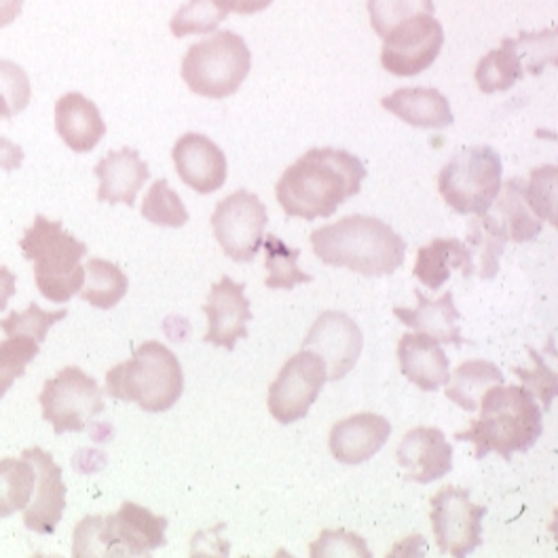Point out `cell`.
<instances>
[{"label":"cell","instance_id":"18","mask_svg":"<svg viewBox=\"0 0 558 558\" xmlns=\"http://www.w3.org/2000/svg\"><path fill=\"white\" fill-rule=\"evenodd\" d=\"M175 172L193 191L208 195L227 182V157L222 148L204 134L180 136L172 150Z\"/></svg>","mask_w":558,"mask_h":558},{"label":"cell","instance_id":"20","mask_svg":"<svg viewBox=\"0 0 558 558\" xmlns=\"http://www.w3.org/2000/svg\"><path fill=\"white\" fill-rule=\"evenodd\" d=\"M402 375L421 391H436L451 379V364L436 339L423 332H409L398 343Z\"/></svg>","mask_w":558,"mask_h":558},{"label":"cell","instance_id":"26","mask_svg":"<svg viewBox=\"0 0 558 558\" xmlns=\"http://www.w3.org/2000/svg\"><path fill=\"white\" fill-rule=\"evenodd\" d=\"M504 384L501 371L487 360L463 362L447 384V398L463 411H478L481 398L488 387Z\"/></svg>","mask_w":558,"mask_h":558},{"label":"cell","instance_id":"27","mask_svg":"<svg viewBox=\"0 0 558 558\" xmlns=\"http://www.w3.org/2000/svg\"><path fill=\"white\" fill-rule=\"evenodd\" d=\"M83 269H85V279L78 294L89 305L98 310H112L128 294L130 281L114 263L92 258Z\"/></svg>","mask_w":558,"mask_h":558},{"label":"cell","instance_id":"44","mask_svg":"<svg viewBox=\"0 0 558 558\" xmlns=\"http://www.w3.org/2000/svg\"><path fill=\"white\" fill-rule=\"evenodd\" d=\"M24 9V0H0V28L13 24Z\"/></svg>","mask_w":558,"mask_h":558},{"label":"cell","instance_id":"7","mask_svg":"<svg viewBox=\"0 0 558 558\" xmlns=\"http://www.w3.org/2000/svg\"><path fill=\"white\" fill-rule=\"evenodd\" d=\"M252 53L244 38L220 31L193 45L182 60V78L189 89L209 100H225L244 85Z\"/></svg>","mask_w":558,"mask_h":558},{"label":"cell","instance_id":"40","mask_svg":"<svg viewBox=\"0 0 558 558\" xmlns=\"http://www.w3.org/2000/svg\"><path fill=\"white\" fill-rule=\"evenodd\" d=\"M310 553H312V557H373V553L366 548L364 539L345 529L322 531L319 539L312 544Z\"/></svg>","mask_w":558,"mask_h":558},{"label":"cell","instance_id":"11","mask_svg":"<svg viewBox=\"0 0 558 558\" xmlns=\"http://www.w3.org/2000/svg\"><path fill=\"white\" fill-rule=\"evenodd\" d=\"M432 529L442 555L465 558L483 544L487 508L470 501L468 488H440L432 501Z\"/></svg>","mask_w":558,"mask_h":558},{"label":"cell","instance_id":"1","mask_svg":"<svg viewBox=\"0 0 558 558\" xmlns=\"http://www.w3.org/2000/svg\"><path fill=\"white\" fill-rule=\"evenodd\" d=\"M364 178V163L348 150L312 148L279 178L276 197L292 218H330L360 193Z\"/></svg>","mask_w":558,"mask_h":558},{"label":"cell","instance_id":"30","mask_svg":"<svg viewBox=\"0 0 558 558\" xmlns=\"http://www.w3.org/2000/svg\"><path fill=\"white\" fill-rule=\"evenodd\" d=\"M35 493V468L26 459L0 461V519L26 510Z\"/></svg>","mask_w":558,"mask_h":558},{"label":"cell","instance_id":"22","mask_svg":"<svg viewBox=\"0 0 558 558\" xmlns=\"http://www.w3.org/2000/svg\"><path fill=\"white\" fill-rule=\"evenodd\" d=\"M56 132L72 153H89L106 136L100 108L83 94H66L56 102Z\"/></svg>","mask_w":558,"mask_h":558},{"label":"cell","instance_id":"15","mask_svg":"<svg viewBox=\"0 0 558 558\" xmlns=\"http://www.w3.org/2000/svg\"><path fill=\"white\" fill-rule=\"evenodd\" d=\"M202 310L208 315L206 343L233 351L240 339H247L245 324L252 319V312L244 283L225 276L211 286L208 303Z\"/></svg>","mask_w":558,"mask_h":558},{"label":"cell","instance_id":"4","mask_svg":"<svg viewBox=\"0 0 558 558\" xmlns=\"http://www.w3.org/2000/svg\"><path fill=\"white\" fill-rule=\"evenodd\" d=\"M184 391V373L174 353L157 341L142 343L134 357L106 373V393L136 402L142 411L166 413Z\"/></svg>","mask_w":558,"mask_h":558},{"label":"cell","instance_id":"45","mask_svg":"<svg viewBox=\"0 0 558 558\" xmlns=\"http://www.w3.org/2000/svg\"><path fill=\"white\" fill-rule=\"evenodd\" d=\"M15 294V274L0 267V312L7 307L9 299Z\"/></svg>","mask_w":558,"mask_h":558},{"label":"cell","instance_id":"25","mask_svg":"<svg viewBox=\"0 0 558 558\" xmlns=\"http://www.w3.org/2000/svg\"><path fill=\"white\" fill-rule=\"evenodd\" d=\"M459 269L465 278L474 271V256L470 247L461 244L459 240H434L423 247H418L417 263H415V278L438 290L451 278V271Z\"/></svg>","mask_w":558,"mask_h":558},{"label":"cell","instance_id":"5","mask_svg":"<svg viewBox=\"0 0 558 558\" xmlns=\"http://www.w3.org/2000/svg\"><path fill=\"white\" fill-rule=\"evenodd\" d=\"M168 519L138 504L125 501L108 517H87L74 529L72 555L85 557H146L166 546Z\"/></svg>","mask_w":558,"mask_h":558},{"label":"cell","instance_id":"34","mask_svg":"<svg viewBox=\"0 0 558 558\" xmlns=\"http://www.w3.org/2000/svg\"><path fill=\"white\" fill-rule=\"evenodd\" d=\"M142 216L153 225L172 229H180L189 222V211L166 178L157 180L146 193L142 204Z\"/></svg>","mask_w":558,"mask_h":558},{"label":"cell","instance_id":"6","mask_svg":"<svg viewBox=\"0 0 558 558\" xmlns=\"http://www.w3.org/2000/svg\"><path fill=\"white\" fill-rule=\"evenodd\" d=\"M20 247L28 260H35L36 288L47 301L69 303L81 290L85 269L78 263L87 254V245L64 231L60 220L38 214Z\"/></svg>","mask_w":558,"mask_h":558},{"label":"cell","instance_id":"33","mask_svg":"<svg viewBox=\"0 0 558 558\" xmlns=\"http://www.w3.org/2000/svg\"><path fill=\"white\" fill-rule=\"evenodd\" d=\"M227 15L229 11L222 7L220 0H189L184 7L175 11L170 26L178 38L209 35L227 20Z\"/></svg>","mask_w":558,"mask_h":558},{"label":"cell","instance_id":"29","mask_svg":"<svg viewBox=\"0 0 558 558\" xmlns=\"http://www.w3.org/2000/svg\"><path fill=\"white\" fill-rule=\"evenodd\" d=\"M524 76V66L519 51L512 45V38H506L499 49L488 51L478 62L476 83L483 94L508 92Z\"/></svg>","mask_w":558,"mask_h":558},{"label":"cell","instance_id":"14","mask_svg":"<svg viewBox=\"0 0 558 558\" xmlns=\"http://www.w3.org/2000/svg\"><path fill=\"white\" fill-rule=\"evenodd\" d=\"M364 337L360 326L343 312H326L319 315L303 341V349L317 353L328 373V381H339L360 360Z\"/></svg>","mask_w":558,"mask_h":558},{"label":"cell","instance_id":"39","mask_svg":"<svg viewBox=\"0 0 558 558\" xmlns=\"http://www.w3.org/2000/svg\"><path fill=\"white\" fill-rule=\"evenodd\" d=\"M69 315L66 310H60V312H45L40 307H36L35 303L28 305L26 312H15V314L9 315L0 328L9 335V337H28L36 343H43L49 328L64 319Z\"/></svg>","mask_w":558,"mask_h":558},{"label":"cell","instance_id":"38","mask_svg":"<svg viewBox=\"0 0 558 558\" xmlns=\"http://www.w3.org/2000/svg\"><path fill=\"white\" fill-rule=\"evenodd\" d=\"M38 355V343L28 337H9L0 343V398L11 389Z\"/></svg>","mask_w":558,"mask_h":558},{"label":"cell","instance_id":"32","mask_svg":"<svg viewBox=\"0 0 558 558\" xmlns=\"http://www.w3.org/2000/svg\"><path fill=\"white\" fill-rule=\"evenodd\" d=\"M508 242V231L493 214H481L470 231V244L481 252V278L493 279L499 271V256Z\"/></svg>","mask_w":558,"mask_h":558},{"label":"cell","instance_id":"36","mask_svg":"<svg viewBox=\"0 0 558 558\" xmlns=\"http://www.w3.org/2000/svg\"><path fill=\"white\" fill-rule=\"evenodd\" d=\"M524 199L539 220H548L557 227V168L546 166L531 174L529 186H524Z\"/></svg>","mask_w":558,"mask_h":558},{"label":"cell","instance_id":"35","mask_svg":"<svg viewBox=\"0 0 558 558\" xmlns=\"http://www.w3.org/2000/svg\"><path fill=\"white\" fill-rule=\"evenodd\" d=\"M418 13L434 15V0H368L371 24L381 38Z\"/></svg>","mask_w":558,"mask_h":558},{"label":"cell","instance_id":"37","mask_svg":"<svg viewBox=\"0 0 558 558\" xmlns=\"http://www.w3.org/2000/svg\"><path fill=\"white\" fill-rule=\"evenodd\" d=\"M33 89L24 69L0 60V121L15 117L31 102Z\"/></svg>","mask_w":558,"mask_h":558},{"label":"cell","instance_id":"41","mask_svg":"<svg viewBox=\"0 0 558 558\" xmlns=\"http://www.w3.org/2000/svg\"><path fill=\"white\" fill-rule=\"evenodd\" d=\"M533 362H535V371H524V368H517L514 375H519L523 379L524 389H529L535 398L542 400L544 409H550V404L555 402L557 396V375L542 362V357L531 351Z\"/></svg>","mask_w":558,"mask_h":558},{"label":"cell","instance_id":"43","mask_svg":"<svg viewBox=\"0 0 558 558\" xmlns=\"http://www.w3.org/2000/svg\"><path fill=\"white\" fill-rule=\"evenodd\" d=\"M220 2L229 13H238V15H254L274 4V0H220Z\"/></svg>","mask_w":558,"mask_h":558},{"label":"cell","instance_id":"10","mask_svg":"<svg viewBox=\"0 0 558 558\" xmlns=\"http://www.w3.org/2000/svg\"><path fill=\"white\" fill-rule=\"evenodd\" d=\"M269 216L265 204L247 191H235L211 214V229L220 247L235 263H250L256 258L265 242Z\"/></svg>","mask_w":558,"mask_h":558},{"label":"cell","instance_id":"3","mask_svg":"<svg viewBox=\"0 0 558 558\" xmlns=\"http://www.w3.org/2000/svg\"><path fill=\"white\" fill-rule=\"evenodd\" d=\"M481 417L465 432H457L454 440H470L476 447V459L499 453L510 459L529 451L544 432L542 409L535 396L524 387L493 385L481 398Z\"/></svg>","mask_w":558,"mask_h":558},{"label":"cell","instance_id":"23","mask_svg":"<svg viewBox=\"0 0 558 558\" xmlns=\"http://www.w3.org/2000/svg\"><path fill=\"white\" fill-rule=\"evenodd\" d=\"M385 110L404 123L421 130H445L453 125V110L449 100L429 87H404L381 100Z\"/></svg>","mask_w":558,"mask_h":558},{"label":"cell","instance_id":"21","mask_svg":"<svg viewBox=\"0 0 558 558\" xmlns=\"http://www.w3.org/2000/svg\"><path fill=\"white\" fill-rule=\"evenodd\" d=\"M94 172L100 178L98 199L102 204H125L130 208L136 204L140 189L150 175L148 166L134 148L108 153Z\"/></svg>","mask_w":558,"mask_h":558},{"label":"cell","instance_id":"24","mask_svg":"<svg viewBox=\"0 0 558 558\" xmlns=\"http://www.w3.org/2000/svg\"><path fill=\"white\" fill-rule=\"evenodd\" d=\"M415 296L418 299V305L415 310L407 307H393V315L409 328H415V332H423L438 343H453V345H463L461 337V315L457 312L453 301V292L442 294L438 301H429L421 294V290H415Z\"/></svg>","mask_w":558,"mask_h":558},{"label":"cell","instance_id":"16","mask_svg":"<svg viewBox=\"0 0 558 558\" xmlns=\"http://www.w3.org/2000/svg\"><path fill=\"white\" fill-rule=\"evenodd\" d=\"M396 461L407 481L429 485L453 470V447L438 427H415L396 449Z\"/></svg>","mask_w":558,"mask_h":558},{"label":"cell","instance_id":"28","mask_svg":"<svg viewBox=\"0 0 558 558\" xmlns=\"http://www.w3.org/2000/svg\"><path fill=\"white\" fill-rule=\"evenodd\" d=\"M501 199L497 204V220L504 225V229L508 231V240L512 242H529L535 240L542 231V220L531 211L524 199V182L523 180H508L506 184H501Z\"/></svg>","mask_w":558,"mask_h":558},{"label":"cell","instance_id":"9","mask_svg":"<svg viewBox=\"0 0 558 558\" xmlns=\"http://www.w3.org/2000/svg\"><path fill=\"white\" fill-rule=\"evenodd\" d=\"M43 417L56 434L81 432L105 411L102 389L76 366L62 368L40 391Z\"/></svg>","mask_w":558,"mask_h":558},{"label":"cell","instance_id":"19","mask_svg":"<svg viewBox=\"0 0 558 558\" xmlns=\"http://www.w3.org/2000/svg\"><path fill=\"white\" fill-rule=\"evenodd\" d=\"M391 436V423L377 413H357L335 423L330 429V453L348 465H357L379 453Z\"/></svg>","mask_w":558,"mask_h":558},{"label":"cell","instance_id":"2","mask_svg":"<svg viewBox=\"0 0 558 558\" xmlns=\"http://www.w3.org/2000/svg\"><path fill=\"white\" fill-rule=\"evenodd\" d=\"M314 254L330 267H343L366 278L398 271L407 256L404 240L384 220L353 214L312 233Z\"/></svg>","mask_w":558,"mask_h":558},{"label":"cell","instance_id":"13","mask_svg":"<svg viewBox=\"0 0 558 558\" xmlns=\"http://www.w3.org/2000/svg\"><path fill=\"white\" fill-rule=\"evenodd\" d=\"M381 64L396 76H415L429 69L442 51L445 28L429 15L418 13L384 36Z\"/></svg>","mask_w":558,"mask_h":558},{"label":"cell","instance_id":"12","mask_svg":"<svg viewBox=\"0 0 558 558\" xmlns=\"http://www.w3.org/2000/svg\"><path fill=\"white\" fill-rule=\"evenodd\" d=\"M326 381L324 360L314 351L303 349L281 366L269 387V413L283 425L307 417Z\"/></svg>","mask_w":558,"mask_h":558},{"label":"cell","instance_id":"31","mask_svg":"<svg viewBox=\"0 0 558 558\" xmlns=\"http://www.w3.org/2000/svg\"><path fill=\"white\" fill-rule=\"evenodd\" d=\"M265 252H267V260H265V269L269 271V276L265 279V286L271 290H292L299 283H310L312 276L305 274L299 267V256L301 252L283 244L276 235H265Z\"/></svg>","mask_w":558,"mask_h":558},{"label":"cell","instance_id":"17","mask_svg":"<svg viewBox=\"0 0 558 558\" xmlns=\"http://www.w3.org/2000/svg\"><path fill=\"white\" fill-rule=\"evenodd\" d=\"M35 468V501L24 510V524L40 535H51L66 508V485L53 457L43 449H26L22 454Z\"/></svg>","mask_w":558,"mask_h":558},{"label":"cell","instance_id":"42","mask_svg":"<svg viewBox=\"0 0 558 558\" xmlns=\"http://www.w3.org/2000/svg\"><path fill=\"white\" fill-rule=\"evenodd\" d=\"M24 163V148L11 140L0 136V170L13 172Z\"/></svg>","mask_w":558,"mask_h":558},{"label":"cell","instance_id":"8","mask_svg":"<svg viewBox=\"0 0 558 558\" xmlns=\"http://www.w3.org/2000/svg\"><path fill=\"white\" fill-rule=\"evenodd\" d=\"M442 199L457 214H485L501 193V159L490 146L461 148L438 175Z\"/></svg>","mask_w":558,"mask_h":558}]
</instances>
